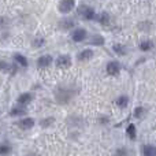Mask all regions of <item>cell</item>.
<instances>
[{
	"instance_id": "19",
	"label": "cell",
	"mask_w": 156,
	"mask_h": 156,
	"mask_svg": "<svg viewBox=\"0 0 156 156\" xmlns=\"http://www.w3.org/2000/svg\"><path fill=\"white\" fill-rule=\"evenodd\" d=\"M10 152H11V147L10 145H7V144H3V145L0 147V154H2L3 156L7 155V154H10Z\"/></svg>"
},
{
	"instance_id": "11",
	"label": "cell",
	"mask_w": 156,
	"mask_h": 156,
	"mask_svg": "<svg viewBox=\"0 0 156 156\" xmlns=\"http://www.w3.org/2000/svg\"><path fill=\"white\" fill-rule=\"evenodd\" d=\"M14 60H15L18 65L23 66V67H26V66H27V59H26V56H23V55H21V54H15V55H14Z\"/></svg>"
},
{
	"instance_id": "1",
	"label": "cell",
	"mask_w": 156,
	"mask_h": 156,
	"mask_svg": "<svg viewBox=\"0 0 156 156\" xmlns=\"http://www.w3.org/2000/svg\"><path fill=\"white\" fill-rule=\"evenodd\" d=\"M74 7H76V2L74 0H60L59 3V11L63 14H69Z\"/></svg>"
},
{
	"instance_id": "12",
	"label": "cell",
	"mask_w": 156,
	"mask_h": 156,
	"mask_svg": "<svg viewBox=\"0 0 156 156\" xmlns=\"http://www.w3.org/2000/svg\"><path fill=\"white\" fill-rule=\"evenodd\" d=\"M127 104H129V99H127L126 96H119L118 99H116V105L121 108H125L127 107Z\"/></svg>"
},
{
	"instance_id": "6",
	"label": "cell",
	"mask_w": 156,
	"mask_h": 156,
	"mask_svg": "<svg viewBox=\"0 0 156 156\" xmlns=\"http://www.w3.org/2000/svg\"><path fill=\"white\" fill-rule=\"evenodd\" d=\"M81 14H82V16L85 19H88V21L94 19V11H93V8H90V7L82 5V7H81Z\"/></svg>"
},
{
	"instance_id": "2",
	"label": "cell",
	"mask_w": 156,
	"mask_h": 156,
	"mask_svg": "<svg viewBox=\"0 0 156 156\" xmlns=\"http://www.w3.org/2000/svg\"><path fill=\"white\" fill-rule=\"evenodd\" d=\"M71 65V58L69 55H60L56 59V66L60 69H66Z\"/></svg>"
},
{
	"instance_id": "7",
	"label": "cell",
	"mask_w": 156,
	"mask_h": 156,
	"mask_svg": "<svg viewBox=\"0 0 156 156\" xmlns=\"http://www.w3.org/2000/svg\"><path fill=\"white\" fill-rule=\"evenodd\" d=\"M18 126L21 127V129H25V130L32 129V127L34 126V121H33L32 118H23V119H22V121L18 123Z\"/></svg>"
},
{
	"instance_id": "8",
	"label": "cell",
	"mask_w": 156,
	"mask_h": 156,
	"mask_svg": "<svg viewBox=\"0 0 156 156\" xmlns=\"http://www.w3.org/2000/svg\"><path fill=\"white\" fill-rule=\"evenodd\" d=\"M92 56H93V51H90V49H83V51H81L80 54H78L77 58L81 62H86V60H89Z\"/></svg>"
},
{
	"instance_id": "25",
	"label": "cell",
	"mask_w": 156,
	"mask_h": 156,
	"mask_svg": "<svg viewBox=\"0 0 156 156\" xmlns=\"http://www.w3.org/2000/svg\"><path fill=\"white\" fill-rule=\"evenodd\" d=\"M30 156H37V155H30Z\"/></svg>"
},
{
	"instance_id": "21",
	"label": "cell",
	"mask_w": 156,
	"mask_h": 156,
	"mask_svg": "<svg viewBox=\"0 0 156 156\" xmlns=\"http://www.w3.org/2000/svg\"><path fill=\"white\" fill-rule=\"evenodd\" d=\"M133 115H134V118H138V119H140L141 116L144 115V108H143V107H137V108L134 110V114H133Z\"/></svg>"
},
{
	"instance_id": "14",
	"label": "cell",
	"mask_w": 156,
	"mask_h": 156,
	"mask_svg": "<svg viewBox=\"0 0 156 156\" xmlns=\"http://www.w3.org/2000/svg\"><path fill=\"white\" fill-rule=\"evenodd\" d=\"M96 19H97V21H99L101 25H108V23H110V15H108L107 12H103L101 15L97 16Z\"/></svg>"
},
{
	"instance_id": "5",
	"label": "cell",
	"mask_w": 156,
	"mask_h": 156,
	"mask_svg": "<svg viewBox=\"0 0 156 156\" xmlns=\"http://www.w3.org/2000/svg\"><path fill=\"white\" fill-rule=\"evenodd\" d=\"M119 70H121V66H119V63L115 62V60H112V62H110L107 65V73L110 74V76H116V74L119 73Z\"/></svg>"
},
{
	"instance_id": "15",
	"label": "cell",
	"mask_w": 156,
	"mask_h": 156,
	"mask_svg": "<svg viewBox=\"0 0 156 156\" xmlns=\"http://www.w3.org/2000/svg\"><path fill=\"white\" fill-rule=\"evenodd\" d=\"M152 47H154V44H152V41H149V40H145V41H143V43L140 44V49L141 51H144V52L149 51Z\"/></svg>"
},
{
	"instance_id": "3",
	"label": "cell",
	"mask_w": 156,
	"mask_h": 156,
	"mask_svg": "<svg viewBox=\"0 0 156 156\" xmlns=\"http://www.w3.org/2000/svg\"><path fill=\"white\" fill-rule=\"evenodd\" d=\"M73 40L76 41V43H81V41H83L86 38V30L82 29V27H78L73 32Z\"/></svg>"
},
{
	"instance_id": "16",
	"label": "cell",
	"mask_w": 156,
	"mask_h": 156,
	"mask_svg": "<svg viewBox=\"0 0 156 156\" xmlns=\"http://www.w3.org/2000/svg\"><path fill=\"white\" fill-rule=\"evenodd\" d=\"M112 49L115 51L116 55H125L126 54V48H125V45H122V44H115V45L112 47Z\"/></svg>"
},
{
	"instance_id": "22",
	"label": "cell",
	"mask_w": 156,
	"mask_h": 156,
	"mask_svg": "<svg viewBox=\"0 0 156 156\" xmlns=\"http://www.w3.org/2000/svg\"><path fill=\"white\" fill-rule=\"evenodd\" d=\"M52 122H54V118H47V119H43V121H41V126H43V127H48L49 125L52 123Z\"/></svg>"
},
{
	"instance_id": "24",
	"label": "cell",
	"mask_w": 156,
	"mask_h": 156,
	"mask_svg": "<svg viewBox=\"0 0 156 156\" xmlns=\"http://www.w3.org/2000/svg\"><path fill=\"white\" fill-rule=\"evenodd\" d=\"M116 156H127L126 148H119L118 151H116Z\"/></svg>"
},
{
	"instance_id": "9",
	"label": "cell",
	"mask_w": 156,
	"mask_h": 156,
	"mask_svg": "<svg viewBox=\"0 0 156 156\" xmlns=\"http://www.w3.org/2000/svg\"><path fill=\"white\" fill-rule=\"evenodd\" d=\"M32 93H22L21 96L18 97V100H16V101H18V104H22V105H25V104H29L30 101H32Z\"/></svg>"
},
{
	"instance_id": "10",
	"label": "cell",
	"mask_w": 156,
	"mask_h": 156,
	"mask_svg": "<svg viewBox=\"0 0 156 156\" xmlns=\"http://www.w3.org/2000/svg\"><path fill=\"white\" fill-rule=\"evenodd\" d=\"M143 155L144 156H156V148L152 145H144L143 147Z\"/></svg>"
},
{
	"instance_id": "4",
	"label": "cell",
	"mask_w": 156,
	"mask_h": 156,
	"mask_svg": "<svg viewBox=\"0 0 156 156\" xmlns=\"http://www.w3.org/2000/svg\"><path fill=\"white\" fill-rule=\"evenodd\" d=\"M52 56L51 55H44V56H40L38 58V60H37V66L40 69H45V67H48L49 65L52 63Z\"/></svg>"
},
{
	"instance_id": "13",
	"label": "cell",
	"mask_w": 156,
	"mask_h": 156,
	"mask_svg": "<svg viewBox=\"0 0 156 156\" xmlns=\"http://www.w3.org/2000/svg\"><path fill=\"white\" fill-rule=\"evenodd\" d=\"M126 133L127 136H129L132 140H136V137H137V132H136V126L134 125H129L126 129Z\"/></svg>"
},
{
	"instance_id": "18",
	"label": "cell",
	"mask_w": 156,
	"mask_h": 156,
	"mask_svg": "<svg viewBox=\"0 0 156 156\" xmlns=\"http://www.w3.org/2000/svg\"><path fill=\"white\" fill-rule=\"evenodd\" d=\"M90 44H94V45H103L104 44V37L101 36H94L90 40Z\"/></svg>"
},
{
	"instance_id": "23",
	"label": "cell",
	"mask_w": 156,
	"mask_h": 156,
	"mask_svg": "<svg viewBox=\"0 0 156 156\" xmlns=\"http://www.w3.org/2000/svg\"><path fill=\"white\" fill-rule=\"evenodd\" d=\"M44 43H45L44 38H36V40L33 41V47H41Z\"/></svg>"
},
{
	"instance_id": "17",
	"label": "cell",
	"mask_w": 156,
	"mask_h": 156,
	"mask_svg": "<svg viewBox=\"0 0 156 156\" xmlns=\"http://www.w3.org/2000/svg\"><path fill=\"white\" fill-rule=\"evenodd\" d=\"M26 114V111L23 110V108H12V110L10 111V116H22Z\"/></svg>"
},
{
	"instance_id": "20",
	"label": "cell",
	"mask_w": 156,
	"mask_h": 156,
	"mask_svg": "<svg viewBox=\"0 0 156 156\" xmlns=\"http://www.w3.org/2000/svg\"><path fill=\"white\" fill-rule=\"evenodd\" d=\"M74 26V23H73V21H71V19H67V21H63L62 23H60V27H62V29H69V27H73Z\"/></svg>"
}]
</instances>
